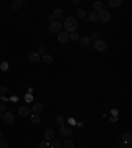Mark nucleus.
Listing matches in <instances>:
<instances>
[{"label": "nucleus", "mask_w": 132, "mask_h": 148, "mask_svg": "<svg viewBox=\"0 0 132 148\" xmlns=\"http://www.w3.org/2000/svg\"><path fill=\"white\" fill-rule=\"evenodd\" d=\"M23 1H21V0H16V1H13V3H12V9H13V11H19L20 8L23 7Z\"/></svg>", "instance_id": "2eb2a0df"}, {"label": "nucleus", "mask_w": 132, "mask_h": 148, "mask_svg": "<svg viewBox=\"0 0 132 148\" xmlns=\"http://www.w3.org/2000/svg\"><path fill=\"white\" fill-rule=\"evenodd\" d=\"M56 122H57V123H58V124H60V126H64L65 119L62 118L61 115H57V116H56Z\"/></svg>", "instance_id": "a878e982"}, {"label": "nucleus", "mask_w": 132, "mask_h": 148, "mask_svg": "<svg viewBox=\"0 0 132 148\" xmlns=\"http://www.w3.org/2000/svg\"><path fill=\"white\" fill-rule=\"evenodd\" d=\"M74 148H83V147H74Z\"/></svg>", "instance_id": "4c0bfd02"}, {"label": "nucleus", "mask_w": 132, "mask_h": 148, "mask_svg": "<svg viewBox=\"0 0 132 148\" xmlns=\"http://www.w3.org/2000/svg\"><path fill=\"white\" fill-rule=\"evenodd\" d=\"M40 148H49V141L46 140L40 141Z\"/></svg>", "instance_id": "bb28decb"}, {"label": "nucleus", "mask_w": 132, "mask_h": 148, "mask_svg": "<svg viewBox=\"0 0 132 148\" xmlns=\"http://www.w3.org/2000/svg\"><path fill=\"white\" fill-rule=\"evenodd\" d=\"M60 134L64 137H70L72 136V128L68 126H60Z\"/></svg>", "instance_id": "423d86ee"}, {"label": "nucleus", "mask_w": 132, "mask_h": 148, "mask_svg": "<svg viewBox=\"0 0 132 148\" xmlns=\"http://www.w3.org/2000/svg\"><path fill=\"white\" fill-rule=\"evenodd\" d=\"M65 30L68 33H72V32H76L77 27H78V21H77L76 17H69V19L65 20Z\"/></svg>", "instance_id": "f257e3e1"}, {"label": "nucleus", "mask_w": 132, "mask_h": 148, "mask_svg": "<svg viewBox=\"0 0 132 148\" xmlns=\"http://www.w3.org/2000/svg\"><path fill=\"white\" fill-rule=\"evenodd\" d=\"M58 41L61 44H66L69 41V33L68 32H60L58 33Z\"/></svg>", "instance_id": "9d476101"}, {"label": "nucleus", "mask_w": 132, "mask_h": 148, "mask_svg": "<svg viewBox=\"0 0 132 148\" xmlns=\"http://www.w3.org/2000/svg\"><path fill=\"white\" fill-rule=\"evenodd\" d=\"M98 13H99V20H100V21H103V23H107V21H110V19H111L110 12L106 11V9H102V11L98 12Z\"/></svg>", "instance_id": "39448f33"}, {"label": "nucleus", "mask_w": 132, "mask_h": 148, "mask_svg": "<svg viewBox=\"0 0 132 148\" xmlns=\"http://www.w3.org/2000/svg\"><path fill=\"white\" fill-rule=\"evenodd\" d=\"M62 148H74V143H73L72 140L66 139V140H64V143H62Z\"/></svg>", "instance_id": "a211bd4d"}, {"label": "nucleus", "mask_w": 132, "mask_h": 148, "mask_svg": "<svg viewBox=\"0 0 132 148\" xmlns=\"http://www.w3.org/2000/svg\"><path fill=\"white\" fill-rule=\"evenodd\" d=\"M8 147V143L3 139H0V148H7Z\"/></svg>", "instance_id": "cd10ccee"}, {"label": "nucleus", "mask_w": 132, "mask_h": 148, "mask_svg": "<svg viewBox=\"0 0 132 148\" xmlns=\"http://www.w3.org/2000/svg\"><path fill=\"white\" fill-rule=\"evenodd\" d=\"M1 136H3V134H1V131H0V139H1Z\"/></svg>", "instance_id": "e433bc0d"}, {"label": "nucleus", "mask_w": 132, "mask_h": 148, "mask_svg": "<svg viewBox=\"0 0 132 148\" xmlns=\"http://www.w3.org/2000/svg\"><path fill=\"white\" fill-rule=\"evenodd\" d=\"M44 53H45V46L41 45L40 46V49H38V54H44Z\"/></svg>", "instance_id": "c85d7f7f"}, {"label": "nucleus", "mask_w": 132, "mask_h": 148, "mask_svg": "<svg viewBox=\"0 0 132 148\" xmlns=\"http://www.w3.org/2000/svg\"><path fill=\"white\" fill-rule=\"evenodd\" d=\"M30 122L33 123V124H38V123H41V116H40V114H30Z\"/></svg>", "instance_id": "4468645a"}, {"label": "nucleus", "mask_w": 132, "mask_h": 148, "mask_svg": "<svg viewBox=\"0 0 132 148\" xmlns=\"http://www.w3.org/2000/svg\"><path fill=\"white\" fill-rule=\"evenodd\" d=\"M42 61H44L45 64H52V62H53V57H52V56H49V54H44Z\"/></svg>", "instance_id": "5701e85b"}, {"label": "nucleus", "mask_w": 132, "mask_h": 148, "mask_svg": "<svg viewBox=\"0 0 132 148\" xmlns=\"http://www.w3.org/2000/svg\"><path fill=\"white\" fill-rule=\"evenodd\" d=\"M87 19H89V21H93V23H97V21H99V13L95 11H91L89 15H87Z\"/></svg>", "instance_id": "9b49d317"}, {"label": "nucleus", "mask_w": 132, "mask_h": 148, "mask_svg": "<svg viewBox=\"0 0 132 148\" xmlns=\"http://www.w3.org/2000/svg\"><path fill=\"white\" fill-rule=\"evenodd\" d=\"M1 99H3V94H1V93H0V101H1Z\"/></svg>", "instance_id": "c9c22d12"}, {"label": "nucleus", "mask_w": 132, "mask_h": 148, "mask_svg": "<svg viewBox=\"0 0 132 148\" xmlns=\"http://www.w3.org/2000/svg\"><path fill=\"white\" fill-rule=\"evenodd\" d=\"M1 119H3L7 124H11V123H13V120H15V118H13V115H12V112H8V111H5V112H3L1 114Z\"/></svg>", "instance_id": "0eeeda50"}, {"label": "nucleus", "mask_w": 132, "mask_h": 148, "mask_svg": "<svg viewBox=\"0 0 132 148\" xmlns=\"http://www.w3.org/2000/svg\"><path fill=\"white\" fill-rule=\"evenodd\" d=\"M90 42H91L90 37H82L81 38V44H82L83 46H90Z\"/></svg>", "instance_id": "4be33fe9"}, {"label": "nucleus", "mask_w": 132, "mask_h": 148, "mask_svg": "<svg viewBox=\"0 0 132 148\" xmlns=\"http://www.w3.org/2000/svg\"><path fill=\"white\" fill-rule=\"evenodd\" d=\"M30 110H32V112H34V114H40V112L44 110V105H42V103H40V102H38V103H34Z\"/></svg>", "instance_id": "ddd939ff"}, {"label": "nucleus", "mask_w": 132, "mask_h": 148, "mask_svg": "<svg viewBox=\"0 0 132 148\" xmlns=\"http://www.w3.org/2000/svg\"><path fill=\"white\" fill-rule=\"evenodd\" d=\"M30 114H32V110H30L28 106L19 107V115H20V116H23V118H28V116H30Z\"/></svg>", "instance_id": "f03ea898"}, {"label": "nucleus", "mask_w": 132, "mask_h": 148, "mask_svg": "<svg viewBox=\"0 0 132 148\" xmlns=\"http://www.w3.org/2000/svg\"><path fill=\"white\" fill-rule=\"evenodd\" d=\"M99 34H98V30H93L91 32V36H90V40H94V41H97V40H99Z\"/></svg>", "instance_id": "393cba45"}, {"label": "nucleus", "mask_w": 132, "mask_h": 148, "mask_svg": "<svg viewBox=\"0 0 132 148\" xmlns=\"http://www.w3.org/2000/svg\"><path fill=\"white\" fill-rule=\"evenodd\" d=\"M7 91H8V87H5V86H0V93H1V94L7 93Z\"/></svg>", "instance_id": "c756f323"}, {"label": "nucleus", "mask_w": 132, "mask_h": 148, "mask_svg": "<svg viewBox=\"0 0 132 148\" xmlns=\"http://www.w3.org/2000/svg\"><path fill=\"white\" fill-rule=\"evenodd\" d=\"M119 147H121V148H131V147H128V145H125V144H123V143H121V141H119Z\"/></svg>", "instance_id": "2f4dec72"}, {"label": "nucleus", "mask_w": 132, "mask_h": 148, "mask_svg": "<svg viewBox=\"0 0 132 148\" xmlns=\"http://www.w3.org/2000/svg\"><path fill=\"white\" fill-rule=\"evenodd\" d=\"M106 42L103 41V40H97V41L94 42V49L97 50V52H104L106 50Z\"/></svg>", "instance_id": "20e7f679"}, {"label": "nucleus", "mask_w": 132, "mask_h": 148, "mask_svg": "<svg viewBox=\"0 0 132 148\" xmlns=\"http://www.w3.org/2000/svg\"><path fill=\"white\" fill-rule=\"evenodd\" d=\"M69 40H73V41L79 40V33L78 32H72V33H69Z\"/></svg>", "instance_id": "aec40b11"}, {"label": "nucleus", "mask_w": 132, "mask_h": 148, "mask_svg": "<svg viewBox=\"0 0 132 148\" xmlns=\"http://www.w3.org/2000/svg\"><path fill=\"white\" fill-rule=\"evenodd\" d=\"M110 7H114V8H116L119 7V5H121V0H110Z\"/></svg>", "instance_id": "412c9836"}, {"label": "nucleus", "mask_w": 132, "mask_h": 148, "mask_svg": "<svg viewBox=\"0 0 132 148\" xmlns=\"http://www.w3.org/2000/svg\"><path fill=\"white\" fill-rule=\"evenodd\" d=\"M25 99H26V101H32V97H30V95H26Z\"/></svg>", "instance_id": "f704fd0d"}, {"label": "nucleus", "mask_w": 132, "mask_h": 148, "mask_svg": "<svg viewBox=\"0 0 132 148\" xmlns=\"http://www.w3.org/2000/svg\"><path fill=\"white\" fill-rule=\"evenodd\" d=\"M49 30H50V33H60L61 32V21H53V23H50Z\"/></svg>", "instance_id": "7ed1b4c3"}, {"label": "nucleus", "mask_w": 132, "mask_h": 148, "mask_svg": "<svg viewBox=\"0 0 132 148\" xmlns=\"http://www.w3.org/2000/svg\"><path fill=\"white\" fill-rule=\"evenodd\" d=\"M93 7H94L95 12H100L102 9H104V7H103V3L102 1H94V4H93Z\"/></svg>", "instance_id": "dca6fc26"}, {"label": "nucleus", "mask_w": 132, "mask_h": 148, "mask_svg": "<svg viewBox=\"0 0 132 148\" xmlns=\"http://www.w3.org/2000/svg\"><path fill=\"white\" fill-rule=\"evenodd\" d=\"M48 19H49V21H52V23H53L56 17H54V16H53V13H52V15H49V16H48Z\"/></svg>", "instance_id": "473e14b6"}, {"label": "nucleus", "mask_w": 132, "mask_h": 148, "mask_svg": "<svg viewBox=\"0 0 132 148\" xmlns=\"http://www.w3.org/2000/svg\"><path fill=\"white\" fill-rule=\"evenodd\" d=\"M62 145H61V141L56 140V139H53V140H50L49 143V148H61Z\"/></svg>", "instance_id": "f3484780"}, {"label": "nucleus", "mask_w": 132, "mask_h": 148, "mask_svg": "<svg viewBox=\"0 0 132 148\" xmlns=\"http://www.w3.org/2000/svg\"><path fill=\"white\" fill-rule=\"evenodd\" d=\"M121 143L125 145H128V147H131V143H132V135L129 132H125L124 135H123V139H121Z\"/></svg>", "instance_id": "1a4fd4ad"}, {"label": "nucleus", "mask_w": 132, "mask_h": 148, "mask_svg": "<svg viewBox=\"0 0 132 148\" xmlns=\"http://www.w3.org/2000/svg\"><path fill=\"white\" fill-rule=\"evenodd\" d=\"M0 119H1V114H0Z\"/></svg>", "instance_id": "58836bf2"}, {"label": "nucleus", "mask_w": 132, "mask_h": 148, "mask_svg": "<svg viewBox=\"0 0 132 148\" xmlns=\"http://www.w3.org/2000/svg\"><path fill=\"white\" fill-rule=\"evenodd\" d=\"M1 68H3V70H5L7 69V62H3V66Z\"/></svg>", "instance_id": "72a5a7b5"}, {"label": "nucleus", "mask_w": 132, "mask_h": 148, "mask_svg": "<svg viewBox=\"0 0 132 148\" xmlns=\"http://www.w3.org/2000/svg\"><path fill=\"white\" fill-rule=\"evenodd\" d=\"M77 15H78V17H81V19H85L87 16V13L85 9H78V11H77Z\"/></svg>", "instance_id": "b1692460"}, {"label": "nucleus", "mask_w": 132, "mask_h": 148, "mask_svg": "<svg viewBox=\"0 0 132 148\" xmlns=\"http://www.w3.org/2000/svg\"><path fill=\"white\" fill-rule=\"evenodd\" d=\"M5 112V105H0V114Z\"/></svg>", "instance_id": "7c9ffc66"}, {"label": "nucleus", "mask_w": 132, "mask_h": 148, "mask_svg": "<svg viewBox=\"0 0 132 148\" xmlns=\"http://www.w3.org/2000/svg\"><path fill=\"white\" fill-rule=\"evenodd\" d=\"M53 16L61 20V19H62V9H61V8H56L54 12H53Z\"/></svg>", "instance_id": "6ab92c4d"}, {"label": "nucleus", "mask_w": 132, "mask_h": 148, "mask_svg": "<svg viewBox=\"0 0 132 148\" xmlns=\"http://www.w3.org/2000/svg\"><path fill=\"white\" fill-rule=\"evenodd\" d=\"M44 137H45L46 141H50L54 139V131H53L52 128H48L45 130V132H44Z\"/></svg>", "instance_id": "f8f14e48"}, {"label": "nucleus", "mask_w": 132, "mask_h": 148, "mask_svg": "<svg viewBox=\"0 0 132 148\" xmlns=\"http://www.w3.org/2000/svg\"><path fill=\"white\" fill-rule=\"evenodd\" d=\"M28 60L30 62H33V64H37V62H40V54L36 53V52H30L28 54Z\"/></svg>", "instance_id": "6e6552de"}]
</instances>
